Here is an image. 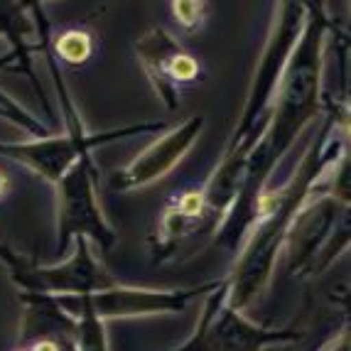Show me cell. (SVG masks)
I'll return each instance as SVG.
<instances>
[{
  "mask_svg": "<svg viewBox=\"0 0 351 351\" xmlns=\"http://www.w3.org/2000/svg\"><path fill=\"white\" fill-rule=\"evenodd\" d=\"M324 23L322 8L310 12L304 20L302 35L295 47L290 64L278 88L276 104L270 111V123L263 141L258 143V155H251L243 167V189L261 187L270 170L293 145L302 128L317 116L319 108V86H322V59H324Z\"/></svg>",
  "mask_w": 351,
  "mask_h": 351,
  "instance_id": "1",
  "label": "cell"
},
{
  "mask_svg": "<svg viewBox=\"0 0 351 351\" xmlns=\"http://www.w3.org/2000/svg\"><path fill=\"white\" fill-rule=\"evenodd\" d=\"M94 167L88 155L66 172L59 184V248H66L71 236L76 239H94L101 248L113 246L116 234L106 223L101 204L94 192Z\"/></svg>",
  "mask_w": 351,
  "mask_h": 351,
  "instance_id": "2",
  "label": "cell"
},
{
  "mask_svg": "<svg viewBox=\"0 0 351 351\" xmlns=\"http://www.w3.org/2000/svg\"><path fill=\"white\" fill-rule=\"evenodd\" d=\"M0 256H5L10 263L12 280L37 295L45 293H69V295H88L111 287V276L94 261L88 251L86 239H76V253L62 265L49 268H35V265L18 263V258L10 256L5 248H0Z\"/></svg>",
  "mask_w": 351,
  "mask_h": 351,
  "instance_id": "3",
  "label": "cell"
},
{
  "mask_svg": "<svg viewBox=\"0 0 351 351\" xmlns=\"http://www.w3.org/2000/svg\"><path fill=\"white\" fill-rule=\"evenodd\" d=\"M298 339L295 332H268L248 319L241 312L231 310L221 298L206 307L202 322L197 324V334L180 351H261L273 341Z\"/></svg>",
  "mask_w": 351,
  "mask_h": 351,
  "instance_id": "4",
  "label": "cell"
},
{
  "mask_svg": "<svg viewBox=\"0 0 351 351\" xmlns=\"http://www.w3.org/2000/svg\"><path fill=\"white\" fill-rule=\"evenodd\" d=\"M138 128L141 125L113 130V133L104 135H86L82 130H71V133L57 135V138H45V141L35 143H5V145H0V155H8V158L27 165L35 172H40L42 177H47L49 182H59L84 155H88V150L94 145L116 141L121 135Z\"/></svg>",
  "mask_w": 351,
  "mask_h": 351,
  "instance_id": "5",
  "label": "cell"
},
{
  "mask_svg": "<svg viewBox=\"0 0 351 351\" xmlns=\"http://www.w3.org/2000/svg\"><path fill=\"white\" fill-rule=\"evenodd\" d=\"M202 128H204V116H192L182 125L172 128L170 133H165L152 145H147L128 167H123L113 177V187L121 192H130V189H141L162 180L192 150V145L202 135Z\"/></svg>",
  "mask_w": 351,
  "mask_h": 351,
  "instance_id": "6",
  "label": "cell"
},
{
  "mask_svg": "<svg viewBox=\"0 0 351 351\" xmlns=\"http://www.w3.org/2000/svg\"><path fill=\"white\" fill-rule=\"evenodd\" d=\"M214 285L192 287V290H141V287H106L99 293H88L86 304L99 319L118 317H147L162 312H182L197 295Z\"/></svg>",
  "mask_w": 351,
  "mask_h": 351,
  "instance_id": "7",
  "label": "cell"
},
{
  "mask_svg": "<svg viewBox=\"0 0 351 351\" xmlns=\"http://www.w3.org/2000/svg\"><path fill=\"white\" fill-rule=\"evenodd\" d=\"M135 47H138L141 64L150 84L155 86V91H158V96L170 111H175L180 106V86L170 79V62L182 52V47L162 27L150 29Z\"/></svg>",
  "mask_w": 351,
  "mask_h": 351,
  "instance_id": "8",
  "label": "cell"
},
{
  "mask_svg": "<svg viewBox=\"0 0 351 351\" xmlns=\"http://www.w3.org/2000/svg\"><path fill=\"white\" fill-rule=\"evenodd\" d=\"M54 304L59 310L76 315V351H108L106 349L104 319H99L91 312L84 295H62V298H54Z\"/></svg>",
  "mask_w": 351,
  "mask_h": 351,
  "instance_id": "9",
  "label": "cell"
},
{
  "mask_svg": "<svg viewBox=\"0 0 351 351\" xmlns=\"http://www.w3.org/2000/svg\"><path fill=\"white\" fill-rule=\"evenodd\" d=\"M57 54L69 64H82L91 54V37L82 29H69L57 40Z\"/></svg>",
  "mask_w": 351,
  "mask_h": 351,
  "instance_id": "10",
  "label": "cell"
},
{
  "mask_svg": "<svg viewBox=\"0 0 351 351\" xmlns=\"http://www.w3.org/2000/svg\"><path fill=\"white\" fill-rule=\"evenodd\" d=\"M204 3H194V0H182V3H172V10H175L177 23L184 29H194L202 25L204 18Z\"/></svg>",
  "mask_w": 351,
  "mask_h": 351,
  "instance_id": "11",
  "label": "cell"
},
{
  "mask_svg": "<svg viewBox=\"0 0 351 351\" xmlns=\"http://www.w3.org/2000/svg\"><path fill=\"white\" fill-rule=\"evenodd\" d=\"M197 74H199V64H197L187 52H180L170 62V79L177 86H180L182 82H192Z\"/></svg>",
  "mask_w": 351,
  "mask_h": 351,
  "instance_id": "12",
  "label": "cell"
},
{
  "mask_svg": "<svg viewBox=\"0 0 351 351\" xmlns=\"http://www.w3.org/2000/svg\"><path fill=\"white\" fill-rule=\"evenodd\" d=\"M322 351H349V334L346 332H341L337 339H332L327 346H324Z\"/></svg>",
  "mask_w": 351,
  "mask_h": 351,
  "instance_id": "13",
  "label": "cell"
},
{
  "mask_svg": "<svg viewBox=\"0 0 351 351\" xmlns=\"http://www.w3.org/2000/svg\"><path fill=\"white\" fill-rule=\"evenodd\" d=\"M5 189H8V177H5V175H0V194L5 192Z\"/></svg>",
  "mask_w": 351,
  "mask_h": 351,
  "instance_id": "14",
  "label": "cell"
}]
</instances>
